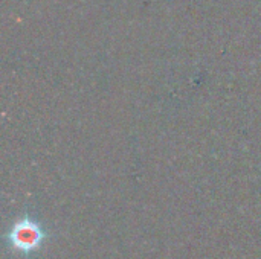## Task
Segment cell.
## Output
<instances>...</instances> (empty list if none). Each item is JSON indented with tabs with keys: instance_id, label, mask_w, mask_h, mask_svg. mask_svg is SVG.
I'll list each match as a JSON object with an SVG mask.
<instances>
[{
	"instance_id": "6da1fadb",
	"label": "cell",
	"mask_w": 261,
	"mask_h": 259,
	"mask_svg": "<svg viewBox=\"0 0 261 259\" xmlns=\"http://www.w3.org/2000/svg\"><path fill=\"white\" fill-rule=\"evenodd\" d=\"M46 240H47V232L44 226L28 215L15 220L6 234V241L9 249L14 253H20V255H32L38 252Z\"/></svg>"
}]
</instances>
